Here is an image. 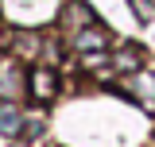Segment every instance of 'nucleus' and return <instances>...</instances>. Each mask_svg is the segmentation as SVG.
I'll list each match as a JSON object with an SVG mask.
<instances>
[{"label": "nucleus", "mask_w": 155, "mask_h": 147, "mask_svg": "<svg viewBox=\"0 0 155 147\" xmlns=\"http://www.w3.org/2000/svg\"><path fill=\"white\" fill-rule=\"evenodd\" d=\"M54 89H58L54 70H35V74H31V93H35L39 101H51V97H54Z\"/></svg>", "instance_id": "nucleus-1"}, {"label": "nucleus", "mask_w": 155, "mask_h": 147, "mask_svg": "<svg viewBox=\"0 0 155 147\" xmlns=\"http://www.w3.org/2000/svg\"><path fill=\"white\" fill-rule=\"evenodd\" d=\"M23 116H19V109H12V105H0V132L4 136H19L23 132Z\"/></svg>", "instance_id": "nucleus-2"}, {"label": "nucleus", "mask_w": 155, "mask_h": 147, "mask_svg": "<svg viewBox=\"0 0 155 147\" xmlns=\"http://www.w3.org/2000/svg\"><path fill=\"white\" fill-rule=\"evenodd\" d=\"M105 31H97V27H85V31H78V51H85V54H93V51H105Z\"/></svg>", "instance_id": "nucleus-3"}, {"label": "nucleus", "mask_w": 155, "mask_h": 147, "mask_svg": "<svg viewBox=\"0 0 155 147\" xmlns=\"http://www.w3.org/2000/svg\"><path fill=\"white\" fill-rule=\"evenodd\" d=\"M0 93H4V97H16V93H19V74L12 70V66H4V77H0Z\"/></svg>", "instance_id": "nucleus-4"}, {"label": "nucleus", "mask_w": 155, "mask_h": 147, "mask_svg": "<svg viewBox=\"0 0 155 147\" xmlns=\"http://www.w3.org/2000/svg\"><path fill=\"white\" fill-rule=\"evenodd\" d=\"M0 66H4V62H0Z\"/></svg>", "instance_id": "nucleus-5"}]
</instances>
